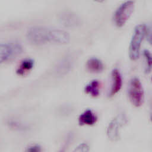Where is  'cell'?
I'll return each mask as SVG.
<instances>
[{"label": "cell", "instance_id": "1", "mask_svg": "<svg viewBox=\"0 0 152 152\" xmlns=\"http://www.w3.org/2000/svg\"><path fill=\"white\" fill-rule=\"evenodd\" d=\"M26 37L34 45H42L48 42L66 44L70 40V36L66 31L43 26L30 27L27 31Z\"/></svg>", "mask_w": 152, "mask_h": 152}, {"label": "cell", "instance_id": "6", "mask_svg": "<svg viewBox=\"0 0 152 152\" xmlns=\"http://www.w3.org/2000/svg\"><path fill=\"white\" fill-rule=\"evenodd\" d=\"M126 122V118L124 114L116 116L110 121L107 128V135L111 141H116L119 139L120 130Z\"/></svg>", "mask_w": 152, "mask_h": 152}, {"label": "cell", "instance_id": "10", "mask_svg": "<svg viewBox=\"0 0 152 152\" xmlns=\"http://www.w3.org/2000/svg\"><path fill=\"white\" fill-rule=\"evenodd\" d=\"M97 116L90 109L84 110L78 117V123L80 125H92L97 121Z\"/></svg>", "mask_w": 152, "mask_h": 152}, {"label": "cell", "instance_id": "3", "mask_svg": "<svg viewBox=\"0 0 152 152\" xmlns=\"http://www.w3.org/2000/svg\"><path fill=\"white\" fill-rule=\"evenodd\" d=\"M23 46L16 41L2 43L0 45L1 63L10 61L20 55L23 52Z\"/></svg>", "mask_w": 152, "mask_h": 152}, {"label": "cell", "instance_id": "7", "mask_svg": "<svg viewBox=\"0 0 152 152\" xmlns=\"http://www.w3.org/2000/svg\"><path fill=\"white\" fill-rule=\"evenodd\" d=\"M112 76V85L109 93L110 96H113L118 93L122 86V78L119 71L115 68L111 73Z\"/></svg>", "mask_w": 152, "mask_h": 152}, {"label": "cell", "instance_id": "11", "mask_svg": "<svg viewBox=\"0 0 152 152\" xmlns=\"http://www.w3.org/2000/svg\"><path fill=\"white\" fill-rule=\"evenodd\" d=\"M86 66L87 69L93 73H99L104 68V65L102 61L96 57L89 58L87 61Z\"/></svg>", "mask_w": 152, "mask_h": 152}, {"label": "cell", "instance_id": "18", "mask_svg": "<svg viewBox=\"0 0 152 152\" xmlns=\"http://www.w3.org/2000/svg\"><path fill=\"white\" fill-rule=\"evenodd\" d=\"M145 36L149 43L152 46V23L148 27L146 26V34Z\"/></svg>", "mask_w": 152, "mask_h": 152}, {"label": "cell", "instance_id": "8", "mask_svg": "<svg viewBox=\"0 0 152 152\" xmlns=\"http://www.w3.org/2000/svg\"><path fill=\"white\" fill-rule=\"evenodd\" d=\"M59 20L65 27H74L79 24V18L72 12L65 11L59 15Z\"/></svg>", "mask_w": 152, "mask_h": 152}, {"label": "cell", "instance_id": "2", "mask_svg": "<svg viewBox=\"0 0 152 152\" xmlns=\"http://www.w3.org/2000/svg\"><path fill=\"white\" fill-rule=\"evenodd\" d=\"M145 34V25L140 24L137 25L134 28L129 46V56L131 60L135 61L139 58L141 43Z\"/></svg>", "mask_w": 152, "mask_h": 152}, {"label": "cell", "instance_id": "19", "mask_svg": "<svg viewBox=\"0 0 152 152\" xmlns=\"http://www.w3.org/2000/svg\"><path fill=\"white\" fill-rule=\"evenodd\" d=\"M151 121H152V113H151Z\"/></svg>", "mask_w": 152, "mask_h": 152}, {"label": "cell", "instance_id": "15", "mask_svg": "<svg viewBox=\"0 0 152 152\" xmlns=\"http://www.w3.org/2000/svg\"><path fill=\"white\" fill-rule=\"evenodd\" d=\"M89 146L86 143H81L79 144L73 151L72 152H88L89 151Z\"/></svg>", "mask_w": 152, "mask_h": 152}, {"label": "cell", "instance_id": "12", "mask_svg": "<svg viewBox=\"0 0 152 152\" xmlns=\"http://www.w3.org/2000/svg\"><path fill=\"white\" fill-rule=\"evenodd\" d=\"M100 83L97 80H94L88 83L84 87L85 92L92 97H97L99 95Z\"/></svg>", "mask_w": 152, "mask_h": 152}, {"label": "cell", "instance_id": "14", "mask_svg": "<svg viewBox=\"0 0 152 152\" xmlns=\"http://www.w3.org/2000/svg\"><path fill=\"white\" fill-rule=\"evenodd\" d=\"M143 55L146 61V67L145 69V73H149L152 70V54L148 50L143 51Z\"/></svg>", "mask_w": 152, "mask_h": 152}, {"label": "cell", "instance_id": "13", "mask_svg": "<svg viewBox=\"0 0 152 152\" xmlns=\"http://www.w3.org/2000/svg\"><path fill=\"white\" fill-rule=\"evenodd\" d=\"M34 66V61L32 59L27 58L23 60L17 69V74L23 75L30 71Z\"/></svg>", "mask_w": 152, "mask_h": 152}, {"label": "cell", "instance_id": "5", "mask_svg": "<svg viewBox=\"0 0 152 152\" xmlns=\"http://www.w3.org/2000/svg\"><path fill=\"white\" fill-rule=\"evenodd\" d=\"M128 95L130 102L134 106L140 107L142 105L144 100V90L139 78L134 77L131 80Z\"/></svg>", "mask_w": 152, "mask_h": 152}, {"label": "cell", "instance_id": "4", "mask_svg": "<svg viewBox=\"0 0 152 152\" xmlns=\"http://www.w3.org/2000/svg\"><path fill=\"white\" fill-rule=\"evenodd\" d=\"M134 4L135 2L132 1H125L116 10L113 15V20L117 27H121L126 23L134 11Z\"/></svg>", "mask_w": 152, "mask_h": 152}, {"label": "cell", "instance_id": "9", "mask_svg": "<svg viewBox=\"0 0 152 152\" xmlns=\"http://www.w3.org/2000/svg\"><path fill=\"white\" fill-rule=\"evenodd\" d=\"M71 57L70 56H66L58 62L56 67V72L58 74L65 75L71 70L73 64V60Z\"/></svg>", "mask_w": 152, "mask_h": 152}, {"label": "cell", "instance_id": "17", "mask_svg": "<svg viewBox=\"0 0 152 152\" xmlns=\"http://www.w3.org/2000/svg\"><path fill=\"white\" fill-rule=\"evenodd\" d=\"M25 152H42V148L39 145L33 144L28 146L26 149Z\"/></svg>", "mask_w": 152, "mask_h": 152}, {"label": "cell", "instance_id": "16", "mask_svg": "<svg viewBox=\"0 0 152 152\" xmlns=\"http://www.w3.org/2000/svg\"><path fill=\"white\" fill-rule=\"evenodd\" d=\"M71 140H72V135H69L67 137V138H66V140H65V141L64 142L62 147L58 151V152H65L66 150H67L68 147L69 146Z\"/></svg>", "mask_w": 152, "mask_h": 152}]
</instances>
